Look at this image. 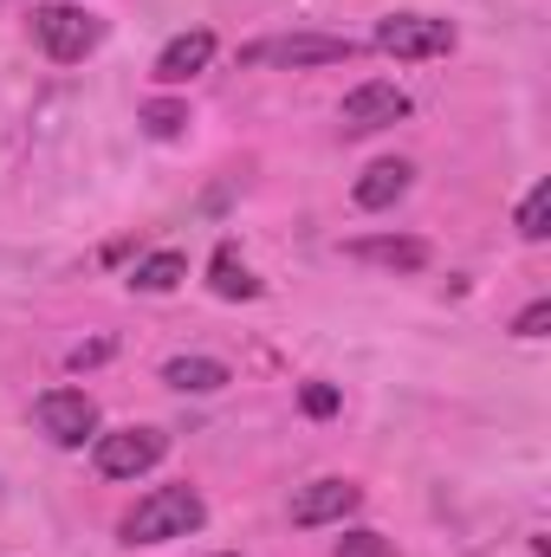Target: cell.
Here are the masks:
<instances>
[{
	"label": "cell",
	"mask_w": 551,
	"mask_h": 557,
	"mask_svg": "<svg viewBox=\"0 0 551 557\" xmlns=\"http://www.w3.org/2000/svg\"><path fill=\"white\" fill-rule=\"evenodd\" d=\"M201 525H208V506H201L195 486H149L124 512V539L131 545H169V539H188Z\"/></svg>",
	"instance_id": "cell-1"
},
{
	"label": "cell",
	"mask_w": 551,
	"mask_h": 557,
	"mask_svg": "<svg viewBox=\"0 0 551 557\" xmlns=\"http://www.w3.org/2000/svg\"><path fill=\"white\" fill-rule=\"evenodd\" d=\"M357 59V39L344 33H279L241 46V65H273V72H311V65H344Z\"/></svg>",
	"instance_id": "cell-2"
},
{
	"label": "cell",
	"mask_w": 551,
	"mask_h": 557,
	"mask_svg": "<svg viewBox=\"0 0 551 557\" xmlns=\"http://www.w3.org/2000/svg\"><path fill=\"white\" fill-rule=\"evenodd\" d=\"M33 39L46 46V59H59V65H78L85 52H98L105 46V20L98 13H85V7H33Z\"/></svg>",
	"instance_id": "cell-3"
},
{
	"label": "cell",
	"mask_w": 551,
	"mask_h": 557,
	"mask_svg": "<svg viewBox=\"0 0 551 557\" xmlns=\"http://www.w3.org/2000/svg\"><path fill=\"white\" fill-rule=\"evenodd\" d=\"M162 454H169V434L162 428H111V434H91V467L105 480H137Z\"/></svg>",
	"instance_id": "cell-4"
},
{
	"label": "cell",
	"mask_w": 551,
	"mask_h": 557,
	"mask_svg": "<svg viewBox=\"0 0 551 557\" xmlns=\"http://www.w3.org/2000/svg\"><path fill=\"white\" fill-rule=\"evenodd\" d=\"M377 52H390V59H448L454 52V26L448 20H434V13H390V20H377Z\"/></svg>",
	"instance_id": "cell-5"
},
{
	"label": "cell",
	"mask_w": 551,
	"mask_h": 557,
	"mask_svg": "<svg viewBox=\"0 0 551 557\" xmlns=\"http://www.w3.org/2000/svg\"><path fill=\"white\" fill-rule=\"evenodd\" d=\"M403 117H409V91L390 85V78L357 85V91L344 98V111H338L344 137H370V131H390V124H403Z\"/></svg>",
	"instance_id": "cell-6"
},
{
	"label": "cell",
	"mask_w": 551,
	"mask_h": 557,
	"mask_svg": "<svg viewBox=\"0 0 551 557\" xmlns=\"http://www.w3.org/2000/svg\"><path fill=\"white\" fill-rule=\"evenodd\" d=\"M33 416H39V428H46L52 447H85V441L98 434V403H91L85 389H46V396L33 403Z\"/></svg>",
	"instance_id": "cell-7"
},
{
	"label": "cell",
	"mask_w": 551,
	"mask_h": 557,
	"mask_svg": "<svg viewBox=\"0 0 551 557\" xmlns=\"http://www.w3.org/2000/svg\"><path fill=\"white\" fill-rule=\"evenodd\" d=\"M357 506H364V486H357V480H311V486L292 493V525H298V532L344 525Z\"/></svg>",
	"instance_id": "cell-8"
},
{
	"label": "cell",
	"mask_w": 551,
	"mask_h": 557,
	"mask_svg": "<svg viewBox=\"0 0 551 557\" xmlns=\"http://www.w3.org/2000/svg\"><path fill=\"white\" fill-rule=\"evenodd\" d=\"M208 59H215V33H208V26L175 33V39L156 52V78H162V85H188L195 72H208Z\"/></svg>",
	"instance_id": "cell-9"
},
{
	"label": "cell",
	"mask_w": 551,
	"mask_h": 557,
	"mask_svg": "<svg viewBox=\"0 0 551 557\" xmlns=\"http://www.w3.org/2000/svg\"><path fill=\"white\" fill-rule=\"evenodd\" d=\"M409 182H415L409 162H403V156H383V162H370V169L357 175V188H351V195H357V208H370V214H377V208H396V201L409 195Z\"/></svg>",
	"instance_id": "cell-10"
},
{
	"label": "cell",
	"mask_w": 551,
	"mask_h": 557,
	"mask_svg": "<svg viewBox=\"0 0 551 557\" xmlns=\"http://www.w3.org/2000/svg\"><path fill=\"white\" fill-rule=\"evenodd\" d=\"M344 253H351V260H364V267H390V273H421V267H428V240H409V234L351 240Z\"/></svg>",
	"instance_id": "cell-11"
},
{
	"label": "cell",
	"mask_w": 551,
	"mask_h": 557,
	"mask_svg": "<svg viewBox=\"0 0 551 557\" xmlns=\"http://www.w3.org/2000/svg\"><path fill=\"white\" fill-rule=\"evenodd\" d=\"M162 383L182 389V396H215V389H228L234 376H228V363H215V357H169V363H162Z\"/></svg>",
	"instance_id": "cell-12"
},
{
	"label": "cell",
	"mask_w": 551,
	"mask_h": 557,
	"mask_svg": "<svg viewBox=\"0 0 551 557\" xmlns=\"http://www.w3.org/2000/svg\"><path fill=\"white\" fill-rule=\"evenodd\" d=\"M182 278H188V260H182V253H149V260H137L131 285H137V292H175Z\"/></svg>",
	"instance_id": "cell-13"
},
{
	"label": "cell",
	"mask_w": 551,
	"mask_h": 557,
	"mask_svg": "<svg viewBox=\"0 0 551 557\" xmlns=\"http://www.w3.org/2000/svg\"><path fill=\"white\" fill-rule=\"evenodd\" d=\"M215 292H221V298H260V278L234 260V247L215 253Z\"/></svg>",
	"instance_id": "cell-14"
},
{
	"label": "cell",
	"mask_w": 551,
	"mask_h": 557,
	"mask_svg": "<svg viewBox=\"0 0 551 557\" xmlns=\"http://www.w3.org/2000/svg\"><path fill=\"white\" fill-rule=\"evenodd\" d=\"M546 234H551V182H539L519 201V240H546Z\"/></svg>",
	"instance_id": "cell-15"
},
{
	"label": "cell",
	"mask_w": 551,
	"mask_h": 557,
	"mask_svg": "<svg viewBox=\"0 0 551 557\" xmlns=\"http://www.w3.org/2000/svg\"><path fill=\"white\" fill-rule=\"evenodd\" d=\"M331 557H396V545H390L383 532H344V539L331 545Z\"/></svg>",
	"instance_id": "cell-16"
},
{
	"label": "cell",
	"mask_w": 551,
	"mask_h": 557,
	"mask_svg": "<svg viewBox=\"0 0 551 557\" xmlns=\"http://www.w3.org/2000/svg\"><path fill=\"white\" fill-rule=\"evenodd\" d=\"M143 124H149V137H182L188 111H182V104H149V111H143Z\"/></svg>",
	"instance_id": "cell-17"
},
{
	"label": "cell",
	"mask_w": 551,
	"mask_h": 557,
	"mask_svg": "<svg viewBox=\"0 0 551 557\" xmlns=\"http://www.w3.org/2000/svg\"><path fill=\"white\" fill-rule=\"evenodd\" d=\"M298 403H305V416H338V389H331V383H305V396H298Z\"/></svg>",
	"instance_id": "cell-18"
},
{
	"label": "cell",
	"mask_w": 551,
	"mask_h": 557,
	"mask_svg": "<svg viewBox=\"0 0 551 557\" xmlns=\"http://www.w3.org/2000/svg\"><path fill=\"white\" fill-rule=\"evenodd\" d=\"M546 324H551V298H532V305L519 311V324H513V331H519V337H546Z\"/></svg>",
	"instance_id": "cell-19"
},
{
	"label": "cell",
	"mask_w": 551,
	"mask_h": 557,
	"mask_svg": "<svg viewBox=\"0 0 551 557\" xmlns=\"http://www.w3.org/2000/svg\"><path fill=\"white\" fill-rule=\"evenodd\" d=\"M105 357H111V344H78V350H72V370H85V363H105Z\"/></svg>",
	"instance_id": "cell-20"
},
{
	"label": "cell",
	"mask_w": 551,
	"mask_h": 557,
	"mask_svg": "<svg viewBox=\"0 0 551 557\" xmlns=\"http://www.w3.org/2000/svg\"><path fill=\"white\" fill-rule=\"evenodd\" d=\"M228 557H234V552H228Z\"/></svg>",
	"instance_id": "cell-21"
}]
</instances>
